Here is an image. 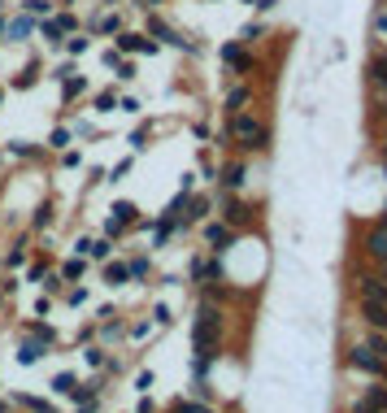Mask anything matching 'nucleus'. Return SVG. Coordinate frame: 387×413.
I'll return each mask as SVG.
<instances>
[{
    "mask_svg": "<svg viewBox=\"0 0 387 413\" xmlns=\"http://www.w3.org/2000/svg\"><path fill=\"white\" fill-rule=\"evenodd\" d=\"M227 140H235V148H239V153H244V157H266L270 153V126H266V118H257V113H244V109H239V113H231V118H227Z\"/></svg>",
    "mask_w": 387,
    "mask_h": 413,
    "instance_id": "1",
    "label": "nucleus"
},
{
    "mask_svg": "<svg viewBox=\"0 0 387 413\" xmlns=\"http://www.w3.org/2000/svg\"><path fill=\"white\" fill-rule=\"evenodd\" d=\"M344 366H348V370H361V374H370V378H387V357H379L366 339H361V344H348Z\"/></svg>",
    "mask_w": 387,
    "mask_h": 413,
    "instance_id": "2",
    "label": "nucleus"
},
{
    "mask_svg": "<svg viewBox=\"0 0 387 413\" xmlns=\"http://www.w3.org/2000/svg\"><path fill=\"white\" fill-rule=\"evenodd\" d=\"M352 292H357V301H387V266L352 274Z\"/></svg>",
    "mask_w": 387,
    "mask_h": 413,
    "instance_id": "3",
    "label": "nucleus"
},
{
    "mask_svg": "<svg viewBox=\"0 0 387 413\" xmlns=\"http://www.w3.org/2000/svg\"><path fill=\"white\" fill-rule=\"evenodd\" d=\"M135 218H139V209H135L131 201H114V209H109V222H105V235H109V239L126 235V230L135 226Z\"/></svg>",
    "mask_w": 387,
    "mask_h": 413,
    "instance_id": "4",
    "label": "nucleus"
},
{
    "mask_svg": "<svg viewBox=\"0 0 387 413\" xmlns=\"http://www.w3.org/2000/svg\"><path fill=\"white\" fill-rule=\"evenodd\" d=\"M35 26H40V35H44V44H61V40H66V35H70V31L78 26V22L70 18V13H61V18H40Z\"/></svg>",
    "mask_w": 387,
    "mask_h": 413,
    "instance_id": "5",
    "label": "nucleus"
},
{
    "mask_svg": "<svg viewBox=\"0 0 387 413\" xmlns=\"http://www.w3.org/2000/svg\"><path fill=\"white\" fill-rule=\"evenodd\" d=\"M248 218H252V209L239 201L235 192H222V222H227V226H244Z\"/></svg>",
    "mask_w": 387,
    "mask_h": 413,
    "instance_id": "6",
    "label": "nucleus"
},
{
    "mask_svg": "<svg viewBox=\"0 0 387 413\" xmlns=\"http://www.w3.org/2000/svg\"><path fill=\"white\" fill-rule=\"evenodd\" d=\"M244 183H248V161H244V157L231 161L227 170L218 174V187H222V192H244Z\"/></svg>",
    "mask_w": 387,
    "mask_h": 413,
    "instance_id": "7",
    "label": "nucleus"
},
{
    "mask_svg": "<svg viewBox=\"0 0 387 413\" xmlns=\"http://www.w3.org/2000/svg\"><path fill=\"white\" fill-rule=\"evenodd\" d=\"M239 235H235V226H227V222H205V244L214 248V253H222V248H231Z\"/></svg>",
    "mask_w": 387,
    "mask_h": 413,
    "instance_id": "8",
    "label": "nucleus"
},
{
    "mask_svg": "<svg viewBox=\"0 0 387 413\" xmlns=\"http://www.w3.org/2000/svg\"><path fill=\"white\" fill-rule=\"evenodd\" d=\"M361 248H366V257L375 261V266H387V226H370Z\"/></svg>",
    "mask_w": 387,
    "mask_h": 413,
    "instance_id": "9",
    "label": "nucleus"
},
{
    "mask_svg": "<svg viewBox=\"0 0 387 413\" xmlns=\"http://www.w3.org/2000/svg\"><path fill=\"white\" fill-rule=\"evenodd\" d=\"M148 35H157V40H166V44H174V48H183V53H196V44L191 40H183L174 26H166L161 18H148Z\"/></svg>",
    "mask_w": 387,
    "mask_h": 413,
    "instance_id": "10",
    "label": "nucleus"
},
{
    "mask_svg": "<svg viewBox=\"0 0 387 413\" xmlns=\"http://www.w3.org/2000/svg\"><path fill=\"white\" fill-rule=\"evenodd\" d=\"M118 53H157V40L148 35H135V31H118Z\"/></svg>",
    "mask_w": 387,
    "mask_h": 413,
    "instance_id": "11",
    "label": "nucleus"
},
{
    "mask_svg": "<svg viewBox=\"0 0 387 413\" xmlns=\"http://www.w3.org/2000/svg\"><path fill=\"white\" fill-rule=\"evenodd\" d=\"M222 274V261H218V253L214 257H200V261H191V283H214V278Z\"/></svg>",
    "mask_w": 387,
    "mask_h": 413,
    "instance_id": "12",
    "label": "nucleus"
},
{
    "mask_svg": "<svg viewBox=\"0 0 387 413\" xmlns=\"http://www.w3.org/2000/svg\"><path fill=\"white\" fill-rule=\"evenodd\" d=\"M357 309L375 330H387V301H357Z\"/></svg>",
    "mask_w": 387,
    "mask_h": 413,
    "instance_id": "13",
    "label": "nucleus"
},
{
    "mask_svg": "<svg viewBox=\"0 0 387 413\" xmlns=\"http://www.w3.org/2000/svg\"><path fill=\"white\" fill-rule=\"evenodd\" d=\"M366 83L370 87H387V53H379V57H370V65H366Z\"/></svg>",
    "mask_w": 387,
    "mask_h": 413,
    "instance_id": "14",
    "label": "nucleus"
},
{
    "mask_svg": "<svg viewBox=\"0 0 387 413\" xmlns=\"http://www.w3.org/2000/svg\"><path fill=\"white\" fill-rule=\"evenodd\" d=\"M222 61H227L235 74H248V70H252V61H248V53H244L239 44H227V48H222Z\"/></svg>",
    "mask_w": 387,
    "mask_h": 413,
    "instance_id": "15",
    "label": "nucleus"
},
{
    "mask_svg": "<svg viewBox=\"0 0 387 413\" xmlns=\"http://www.w3.org/2000/svg\"><path fill=\"white\" fill-rule=\"evenodd\" d=\"M209 205H214L209 196H187V209H183V226H187V222H205V218H209Z\"/></svg>",
    "mask_w": 387,
    "mask_h": 413,
    "instance_id": "16",
    "label": "nucleus"
},
{
    "mask_svg": "<svg viewBox=\"0 0 387 413\" xmlns=\"http://www.w3.org/2000/svg\"><path fill=\"white\" fill-rule=\"evenodd\" d=\"M248 101H252V87H248V83H239V87L227 92V101H222V105H227V113H239Z\"/></svg>",
    "mask_w": 387,
    "mask_h": 413,
    "instance_id": "17",
    "label": "nucleus"
},
{
    "mask_svg": "<svg viewBox=\"0 0 387 413\" xmlns=\"http://www.w3.org/2000/svg\"><path fill=\"white\" fill-rule=\"evenodd\" d=\"M31 31H35V18H26V13H22V18H13V22H5V35L9 40H26Z\"/></svg>",
    "mask_w": 387,
    "mask_h": 413,
    "instance_id": "18",
    "label": "nucleus"
},
{
    "mask_svg": "<svg viewBox=\"0 0 387 413\" xmlns=\"http://www.w3.org/2000/svg\"><path fill=\"white\" fill-rule=\"evenodd\" d=\"M105 283H109V287L131 283V274H126V261H109V266H105Z\"/></svg>",
    "mask_w": 387,
    "mask_h": 413,
    "instance_id": "19",
    "label": "nucleus"
},
{
    "mask_svg": "<svg viewBox=\"0 0 387 413\" xmlns=\"http://www.w3.org/2000/svg\"><path fill=\"white\" fill-rule=\"evenodd\" d=\"M44 348H48V344L35 335V339H31V344H22V353H18V361H22V366H35V361L44 357Z\"/></svg>",
    "mask_w": 387,
    "mask_h": 413,
    "instance_id": "20",
    "label": "nucleus"
},
{
    "mask_svg": "<svg viewBox=\"0 0 387 413\" xmlns=\"http://www.w3.org/2000/svg\"><path fill=\"white\" fill-rule=\"evenodd\" d=\"M83 92H87V83H83V78H74V74L61 78V101H66V105L74 101V96H83Z\"/></svg>",
    "mask_w": 387,
    "mask_h": 413,
    "instance_id": "21",
    "label": "nucleus"
},
{
    "mask_svg": "<svg viewBox=\"0 0 387 413\" xmlns=\"http://www.w3.org/2000/svg\"><path fill=\"white\" fill-rule=\"evenodd\" d=\"M105 61H109V70H118V78H122V83H131V78H135V65H131V61H126V57H118V53H109Z\"/></svg>",
    "mask_w": 387,
    "mask_h": 413,
    "instance_id": "22",
    "label": "nucleus"
},
{
    "mask_svg": "<svg viewBox=\"0 0 387 413\" xmlns=\"http://www.w3.org/2000/svg\"><path fill=\"white\" fill-rule=\"evenodd\" d=\"M96 35H118V31H122V18H118V13H105V18H96Z\"/></svg>",
    "mask_w": 387,
    "mask_h": 413,
    "instance_id": "23",
    "label": "nucleus"
},
{
    "mask_svg": "<svg viewBox=\"0 0 387 413\" xmlns=\"http://www.w3.org/2000/svg\"><path fill=\"white\" fill-rule=\"evenodd\" d=\"M22 9H26V18H35V22L40 18H53V0H26Z\"/></svg>",
    "mask_w": 387,
    "mask_h": 413,
    "instance_id": "24",
    "label": "nucleus"
},
{
    "mask_svg": "<svg viewBox=\"0 0 387 413\" xmlns=\"http://www.w3.org/2000/svg\"><path fill=\"white\" fill-rule=\"evenodd\" d=\"M109 253H114V239H109V235L96 239V244H87V257H92V261H109Z\"/></svg>",
    "mask_w": 387,
    "mask_h": 413,
    "instance_id": "25",
    "label": "nucleus"
},
{
    "mask_svg": "<svg viewBox=\"0 0 387 413\" xmlns=\"http://www.w3.org/2000/svg\"><path fill=\"white\" fill-rule=\"evenodd\" d=\"M78 278H83V257H74V261L61 266V283H78Z\"/></svg>",
    "mask_w": 387,
    "mask_h": 413,
    "instance_id": "26",
    "label": "nucleus"
},
{
    "mask_svg": "<svg viewBox=\"0 0 387 413\" xmlns=\"http://www.w3.org/2000/svg\"><path fill=\"white\" fill-rule=\"evenodd\" d=\"M9 153H13V157H22V161H31V157H40V153H44V148H35V144H26V140H13V144H9Z\"/></svg>",
    "mask_w": 387,
    "mask_h": 413,
    "instance_id": "27",
    "label": "nucleus"
},
{
    "mask_svg": "<svg viewBox=\"0 0 387 413\" xmlns=\"http://www.w3.org/2000/svg\"><path fill=\"white\" fill-rule=\"evenodd\" d=\"M13 405H22V409H31V413H53V405L35 401V396H13Z\"/></svg>",
    "mask_w": 387,
    "mask_h": 413,
    "instance_id": "28",
    "label": "nucleus"
},
{
    "mask_svg": "<svg viewBox=\"0 0 387 413\" xmlns=\"http://www.w3.org/2000/svg\"><path fill=\"white\" fill-rule=\"evenodd\" d=\"M87 48H92V40H87V35H78V31H74V35L66 40V53H70V57H83Z\"/></svg>",
    "mask_w": 387,
    "mask_h": 413,
    "instance_id": "29",
    "label": "nucleus"
},
{
    "mask_svg": "<svg viewBox=\"0 0 387 413\" xmlns=\"http://www.w3.org/2000/svg\"><path fill=\"white\" fill-rule=\"evenodd\" d=\"M44 148H53V153H61V148H70V130H66V126H57L53 135H48V144H44Z\"/></svg>",
    "mask_w": 387,
    "mask_h": 413,
    "instance_id": "30",
    "label": "nucleus"
},
{
    "mask_svg": "<svg viewBox=\"0 0 387 413\" xmlns=\"http://www.w3.org/2000/svg\"><path fill=\"white\" fill-rule=\"evenodd\" d=\"M148 270H153V261H148V257H135L131 266H126V274H131L135 283H139V278H148Z\"/></svg>",
    "mask_w": 387,
    "mask_h": 413,
    "instance_id": "31",
    "label": "nucleus"
},
{
    "mask_svg": "<svg viewBox=\"0 0 387 413\" xmlns=\"http://www.w3.org/2000/svg\"><path fill=\"white\" fill-rule=\"evenodd\" d=\"M348 413H383V409H379V405H375V401H370V396L361 391V396H357V401H352V405H348Z\"/></svg>",
    "mask_w": 387,
    "mask_h": 413,
    "instance_id": "32",
    "label": "nucleus"
},
{
    "mask_svg": "<svg viewBox=\"0 0 387 413\" xmlns=\"http://www.w3.org/2000/svg\"><path fill=\"white\" fill-rule=\"evenodd\" d=\"M118 109V96L114 92H101V96H96V113H114Z\"/></svg>",
    "mask_w": 387,
    "mask_h": 413,
    "instance_id": "33",
    "label": "nucleus"
},
{
    "mask_svg": "<svg viewBox=\"0 0 387 413\" xmlns=\"http://www.w3.org/2000/svg\"><path fill=\"white\" fill-rule=\"evenodd\" d=\"M366 396H370V401H375V405H379V409L387 413V387H383V383H375V387H366Z\"/></svg>",
    "mask_w": 387,
    "mask_h": 413,
    "instance_id": "34",
    "label": "nucleus"
},
{
    "mask_svg": "<svg viewBox=\"0 0 387 413\" xmlns=\"http://www.w3.org/2000/svg\"><path fill=\"white\" fill-rule=\"evenodd\" d=\"M174 413H214V409L200 405V401H179V405H174Z\"/></svg>",
    "mask_w": 387,
    "mask_h": 413,
    "instance_id": "35",
    "label": "nucleus"
},
{
    "mask_svg": "<svg viewBox=\"0 0 387 413\" xmlns=\"http://www.w3.org/2000/svg\"><path fill=\"white\" fill-rule=\"evenodd\" d=\"M48 222H53V205L44 201V205L35 209V218H31V226H48Z\"/></svg>",
    "mask_w": 387,
    "mask_h": 413,
    "instance_id": "36",
    "label": "nucleus"
},
{
    "mask_svg": "<svg viewBox=\"0 0 387 413\" xmlns=\"http://www.w3.org/2000/svg\"><path fill=\"white\" fill-rule=\"evenodd\" d=\"M26 330H31V335H40L44 344H53V326H44V322H31Z\"/></svg>",
    "mask_w": 387,
    "mask_h": 413,
    "instance_id": "37",
    "label": "nucleus"
},
{
    "mask_svg": "<svg viewBox=\"0 0 387 413\" xmlns=\"http://www.w3.org/2000/svg\"><path fill=\"white\" fill-rule=\"evenodd\" d=\"M375 35L387 44V9H379V13H375Z\"/></svg>",
    "mask_w": 387,
    "mask_h": 413,
    "instance_id": "38",
    "label": "nucleus"
},
{
    "mask_svg": "<svg viewBox=\"0 0 387 413\" xmlns=\"http://www.w3.org/2000/svg\"><path fill=\"white\" fill-rule=\"evenodd\" d=\"M131 148H135V153H144V148H148V130H131Z\"/></svg>",
    "mask_w": 387,
    "mask_h": 413,
    "instance_id": "39",
    "label": "nucleus"
},
{
    "mask_svg": "<svg viewBox=\"0 0 387 413\" xmlns=\"http://www.w3.org/2000/svg\"><path fill=\"white\" fill-rule=\"evenodd\" d=\"M366 344H370V348H375L379 357H387V339H383V330H375V335H370Z\"/></svg>",
    "mask_w": 387,
    "mask_h": 413,
    "instance_id": "40",
    "label": "nucleus"
},
{
    "mask_svg": "<svg viewBox=\"0 0 387 413\" xmlns=\"http://www.w3.org/2000/svg\"><path fill=\"white\" fill-rule=\"evenodd\" d=\"M61 165H66V170H74V165H83V157L70 153V148H61Z\"/></svg>",
    "mask_w": 387,
    "mask_h": 413,
    "instance_id": "41",
    "label": "nucleus"
},
{
    "mask_svg": "<svg viewBox=\"0 0 387 413\" xmlns=\"http://www.w3.org/2000/svg\"><path fill=\"white\" fill-rule=\"evenodd\" d=\"M74 383H78V378H74V374H57V383H53V387H57L61 396H66V391H70Z\"/></svg>",
    "mask_w": 387,
    "mask_h": 413,
    "instance_id": "42",
    "label": "nucleus"
},
{
    "mask_svg": "<svg viewBox=\"0 0 387 413\" xmlns=\"http://www.w3.org/2000/svg\"><path fill=\"white\" fill-rule=\"evenodd\" d=\"M153 322H157V326H170L174 318H170V309H166V305H157V309H153Z\"/></svg>",
    "mask_w": 387,
    "mask_h": 413,
    "instance_id": "43",
    "label": "nucleus"
},
{
    "mask_svg": "<svg viewBox=\"0 0 387 413\" xmlns=\"http://www.w3.org/2000/svg\"><path fill=\"white\" fill-rule=\"evenodd\" d=\"M83 357H87V366H109V361H105V348H87Z\"/></svg>",
    "mask_w": 387,
    "mask_h": 413,
    "instance_id": "44",
    "label": "nucleus"
},
{
    "mask_svg": "<svg viewBox=\"0 0 387 413\" xmlns=\"http://www.w3.org/2000/svg\"><path fill=\"white\" fill-rule=\"evenodd\" d=\"M118 109H122V113H139V101H135V96H122Z\"/></svg>",
    "mask_w": 387,
    "mask_h": 413,
    "instance_id": "45",
    "label": "nucleus"
},
{
    "mask_svg": "<svg viewBox=\"0 0 387 413\" xmlns=\"http://www.w3.org/2000/svg\"><path fill=\"white\" fill-rule=\"evenodd\" d=\"M31 83H35V65H26V70L18 74V87H31Z\"/></svg>",
    "mask_w": 387,
    "mask_h": 413,
    "instance_id": "46",
    "label": "nucleus"
},
{
    "mask_svg": "<svg viewBox=\"0 0 387 413\" xmlns=\"http://www.w3.org/2000/svg\"><path fill=\"white\" fill-rule=\"evenodd\" d=\"M135 387H139V391H148V387H153V370H144V374L135 378Z\"/></svg>",
    "mask_w": 387,
    "mask_h": 413,
    "instance_id": "47",
    "label": "nucleus"
},
{
    "mask_svg": "<svg viewBox=\"0 0 387 413\" xmlns=\"http://www.w3.org/2000/svg\"><path fill=\"white\" fill-rule=\"evenodd\" d=\"M153 5H161V0H144V9H153Z\"/></svg>",
    "mask_w": 387,
    "mask_h": 413,
    "instance_id": "48",
    "label": "nucleus"
},
{
    "mask_svg": "<svg viewBox=\"0 0 387 413\" xmlns=\"http://www.w3.org/2000/svg\"><path fill=\"white\" fill-rule=\"evenodd\" d=\"M0 413H13V409H9V405H5V401H0Z\"/></svg>",
    "mask_w": 387,
    "mask_h": 413,
    "instance_id": "49",
    "label": "nucleus"
},
{
    "mask_svg": "<svg viewBox=\"0 0 387 413\" xmlns=\"http://www.w3.org/2000/svg\"><path fill=\"white\" fill-rule=\"evenodd\" d=\"M379 226H387V205H383V222H379Z\"/></svg>",
    "mask_w": 387,
    "mask_h": 413,
    "instance_id": "50",
    "label": "nucleus"
},
{
    "mask_svg": "<svg viewBox=\"0 0 387 413\" xmlns=\"http://www.w3.org/2000/svg\"><path fill=\"white\" fill-rule=\"evenodd\" d=\"M0 35H5V18H0Z\"/></svg>",
    "mask_w": 387,
    "mask_h": 413,
    "instance_id": "51",
    "label": "nucleus"
},
{
    "mask_svg": "<svg viewBox=\"0 0 387 413\" xmlns=\"http://www.w3.org/2000/svg\"><path fill=\"white\" fill-rule=\"evenodd\" d=\"M0 101H5V92H0Z\"/></svg>",
    "mask_w": 387,
    "mask_h": 413,
    "instance_id": "52",
    "label": "nucleus"
}]
</instances>
